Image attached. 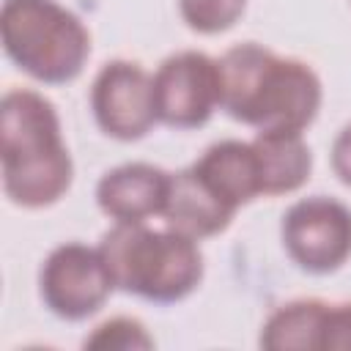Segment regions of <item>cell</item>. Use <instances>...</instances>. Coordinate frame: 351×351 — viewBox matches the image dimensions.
Returning <instances> with one entry per match:
<instances>
[{"label":"cell","mask_w":351,"mask_h":351,"mask_svg":"<svg viewBox=\"0 0 351 351\" xmlns=\"http://www.w3.org/2000/svg\"><path fill=\"white\" fill-rule=\"evenodd\" d=\"M219 110L255 132H304L321 107L318 74L296 58L244 41L217 58Z\"/></svg>","instance_id":"obj_1"},{"label":"cell","mask_w":351,"mask_h":351,"mask_svg":"<svg viewBox=\"0 0 351 351\" xmlns=\"http://www.w3.org/2000/svg\"><path fill=\"white\" fill-rule=\"evenodd\" d=\"M3 192L22 208L58 203L74 178L55 104L30 88H11L0 101Z\"/></svg>","instance_id":"obj_2"},{"label":"cell","mask_w":351,"mask_h":351,"mask_svg":"<svg viewBox=\"0 0 351 351\" xmlns=\"http://www.w3.org/2000/svg\"><path fill=\"white\" fill-rule=\"evenodd\" d=\"M99 250L115 288L156 304L181 302L203 280L197 239L167 225L156 230L145 222H115L101 233Z\"/></svg>","instance_id":"obj_3"},{"label":"cell","mask_w":351,"mask_h":351,"mask_svg":"<svg viewBox=\"0 0 351 351\" xmlns=\"http://www.w3.org/2000/svg\"><path fill=\"white\" fill-rule=\"evenodd\" d=\"M0 38L5 55L47 85L71 82L90 58L88 27L58 0H3Z\"/></svg>","instance_id":"obj_4"},{"label":"cell","mask_w":351,"mask_h":351,"mask_svg":"<svg viewBox=\"0 0 351 351\" xmlns=\"http://www.w3.org/2000/svg\"><path fill=\"white\" fill-rule=\"evenodd\" d=\"M115 291L110 266L99 247L82 241L58 244L41 263L38 293L47 310L63 321H85L104 307Z\"/></svg>","instance_id":"obj_5"},{"label":"cell","mask_w":351,"mask_h":351,"mask_svg":"<svg viewBox=\"0 0 351 351\" xmlns=\"http://www.w3.org/2000/svg\"><path fill=\"white\" fill-rule=\"evenodd\" d=\"M282 247L310 274L337 271L351 258V208L337 197L310 195L282 214Z\"/></svg>","instance_id":"obj_6"},{"label":"cell","mask_w":351,"mask_h":351,"mask_svg":"<svg viewBox=\"0 0 351 351\" xmlns=\"http://www.w3.org/2000/svg\"><path fill=\"white\" fill-rule=\"evenodd\" d=\"M156 121L176 129L203 126L219 110V66L200 49L167 55L154 71Z\"/></svg>","instance_id":"obj_7"},{"label":"cell","mask_w":351,"mask_h":351,"mask_svg":"<svg viewBox=\"0 0 351 351\" xmlns=\"http://www.w3.org/2000/svg\"><path fill=\"white\" fill-rule=\"evenodd\" d=\"M90 110L99 129L115 140H140L156 123L154 74L134 60H110L90 85Z\"/></svg>","instance_id":"obj_8"},{"label":"cell","mask_w":351,"mask_h":351,"mask_svg":"<svg viewBox=\"0 0 351 351\" xmlns=\"http://www.w3.org/2000/svg\"><path fill=\"white\" fill-rule=\"evenodd\" d=\"M170 173L151 162H123L96 184V203L112 222H148L162 217Z\"/></svg>","instance_id":"obj_9"},{"label":"cell","mask_w":351,"mask_h":351,"mask_svg":"<svg viewBox=\"0 0 351 351\" xmlns=\"http://www.w3.org/2000/svg\"><path fill=\"white\" fill-rule=\"evenodd\" d=\"M233 214L236 208L225 203L192 165L170 173V189L162 208V219L167 228L200 241L206 236L222 233L230 225Z\"/></svg>","instance_id":"obj_10"},{"label":"cell","mask_w":351,"mask_h":351,"mask_svg":"<svg viewBox=\"0 0 351 351\" xmlns=\"http://www.w3.org/2000/svg\"><path fill=\"white\" fill-rule=\"evenodd\" d=\"M192 167L206 178V184L236 211L255 200L261 192V170L252 140H219L211 143Z\"/></svg>","instance_id":"obj_11"},{"label":"cell","mask_w":351,"mask_h":351,"mask_svg":"<svg viewBox=\"0 0 351 351\" xmlns=\"http://www.w3.org/2000/svg\"><path fill=\"white\" fill-rule=\"evenodd\" d=\"M252 148L258 156L263 195L296 192L310 178L313 154L299 132H255Z\"/></svg>","instance_id":"obj_12"},{"label":"cell","mask_w":351,"mask_h":351,"mask_svg":"<svg viewBox=\"0 0 351 351\" xmlns=\"http://www.w3.org/2000/svg\"><path fill=\"white\" fill-rule=\"evenodd\" d=\"M326 304L329 302L313 296L280 304L263 321L258 343L269 351H318Z\"/></svg>","instance_id":"obj_13"},{"label":"cell","mask_w":351,"mask_h":351,"mask_svg":"<svg viewBox=\"0 0 351 351\" xmlns=\"http://www.w3.org/2000/svg\"><path fill=\"white\" fill-rule=\"evenodd\" d=\"M85 348H99V351H148L154 348V337L148 335L145 324L132 318V315H112L93 326V332L82 343Z\"/></svg>","instance_id":"obj_14"},{"label":"cell","mask_w":351,"mask_h":351,"mask_svg":"<svg viewBox=\"0 0 351 351\" xmlns=\"http://www.w3.org/2000/svg\"><path fill=\"white\" fill-rule=\"evenodd\" d=\"M247 8V0H178L181 19L195 33H222L233 27Z\"/></svg>","instance_id":"obj_15"},{"label":"cell","mask_w":351,"mask_h":351,"mask_svg":"<svg viewBox=\"0 0 351 351\" xmlns=\"http://www.w3.org/2000/svg\"><path fill=\"white\" fill-rule=\"evenodd\" d=\"M318 351H351V302L326 304Z\"/></svg>","instance_id":"obj_16"},{"label":"cell","mask_w":351,"mask_h":351,"mask_svg":"<svg viewBox=\"0 0 351 351\" xmlns=\"http://www.w3.org/2000/svg\"><path fill=\"white\" fill-rule=\"evenodd\" d=\"M332 170L346 186H351V123H346L332 143Z\"/></svg>","instance_id":"obj_17"}]
</instances>
